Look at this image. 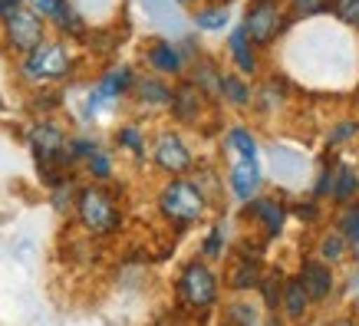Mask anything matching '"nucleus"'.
<instances>
[{"mask_svg": "<svg viewBox=\"0 0 359 326\" xmlns=\"http://www.w3.org/2000/svg\"><path fill=\"white\" fill-rule=\"evenodd\" d=\"M76 53L73 46L60 40V36H46L43 43L36 46L33 53L17 60V79L23 86L43 89V86H60L76 73Z\"/></svg>", "mask_w": 359, "mask_h": 326, "instance_id": "f257e3e1", "label": "nucleus"}, {"mask_svg": "<svg viewBox=\"0 0 359 326\" xmlns=\"http://www.w3.org/2000/svg\"><path fill=\"white\" fill-rule=\"evenodd\" d=\"M221 304V273L215 264L191 257L175 277V310L185 316H208Z\"/></svg>", "mask_w": 359, "mask_h": 326, "instance_id": "f03ea898", "label": "nucleus"}, {"mask_svg": "<svg viewBox=\"0 0 359 326\" xmlns=\"http://www.w3.org/2000/svg\"><path fill=\"white\" fill-rule=\"evenodd\" d=\"M73 215H76L79 228L86 231L89 238H112L126 224V211H122L119 195L109 185H93V182L76 188Z\"/></svg>", "mask_w": 359, "mask_h": 326, "instance_id": "7ed1b4c3", "label": "nucleus"}, {"mask_svg": "<svg viewBox=\"0 0 359 326\" xmlns=\"http://www.w3.org/2000/svg\"><path fill=\"white\" fill-rule=\"evenodd\" d=\"M155 208H158L165 224L172 231H178V234H185L195 224H201L208 217V211H211L208 198L198 191V185L191 178H165L162 188L155 191Z\"/></svg>", "mask_w": 359, "mask_h": 326, "instance_id": "20e7f679", "label": "nucleus"}, {"mask_svg": "<svg viewBox=\"0 0 359 326\" xmlns=\"http://www.w3.org/2000/svg\"><path fill=\"white\" fill-rule=\"evenodd\" d=\"M149 158L165 178H188L195 168V149L178 129H158L149 142Z\"/></svg>", "mask_w": 359, "mask_h": 326, "instance_id": "39448f33", "label": "nucleus"}, {"mask_svg": "<svg viewBox=\"0 0 359 326\" xmlns=\"http://www.w3.org/2000/svg\"><path fill=\"white\" fill-rule=\"evenodd\" d=\"M46 36H50V23H46L40 13H33L30 7H20V11L7 13L4 23H0V40H4V46H7L17 60L33 53Z\"/></svg>", "mask_w": 359, "mask_h": 326, "instance_id": "423d86ee", "label": "nucleus"}, {"mask_svg": "<svg viewBox=\"0 0 359 326\" xmlns=\"http://www.w3.org/2000/svg\"><path fill=\"white\" fill-rule=\"evenodd\" d=\"M241 27L257 50H267L287 27V4L283 0H250L244 7Z\"/></svg>", "mask_w": 359, "mask_h": 326, "instance_id": "0eeeda50", "label": "nucleus"}, {"mask_svg": "<svg viewBox=\"0 0 359 326\" xmlns=\"http://www.w3.org/2000/svg\"><path fill=\"white\" fill-rule=\"evenodd\" d=\"M145 66H149L152 76H162V79H168V83H172V79H182L188 73L185 56L178 53V43L168 40V36L149 40V46H145Z\"/></svg>", "mask_w": 359, "mask_h": 326, "instance_id": "6e6552de", "label": "nucleus"}, {"mask_svg": "<svg viewBox=\"0 0 359 326\" xmlns=\"http://www.w3.org/2000/svg\"><path fill=\"white\" fill-rule=\"evenodd\" d=\"M168 112H172V119L182 122V125H198L208 112V99L201 96V89L191 86V83L182 76V79H175V86H172Z\"/></svg>", "mask_w": 359, "mask_h": 326, "instance_id": "1a4fd4ad", "label": "nucleus"}, {"mask_svg": "<svg viewBox=\"0 0 359 326\" xmlns=\"http://www.w3.org/2000/svg\"><path fill=\"white\" fill-rule=\"evenodd\" d=\"M261 273H264L261 254H250L248 247H238V254H234L228 273H224L221 280H224V287H228L234 297H244V294H250V290H257Z\"/></svg>", "mask_w": 359, "mask_h": 326, "instance_id": "9d476101", "label": "nucleus"}, {"mask_svg": "<svg viewBox=\"0 0 359 326\" xmlns=\"http://www.w3.org/2000/svg\"><path fill=\"white\" fill-rule=\"evenodd\" d=\"M241 215L248 217V221H257L267 234V240L280 238L283 234V224H287V208H283L280 198H271V195H257L250 198L248 205L241 208Z\"/></svg>", "mask_w": 359, "mask_h": 326, "instance_id": "9b49d317", "label": "nucleus"}, {"mask_svg": "<svg viewBox=\"0 0 359 326\" xmlns=\"http://www.w3.org/2000/svg\"><path fill=\"white\" fill-rule=\"evenodd\" d=\"M261 185H264V175H261V165L250 162V158H234L228 168V191L238 198L241 205H248L250 198L261 195Z\"/></svg>", "mask_w": 359, "mask_h": 326, "instance_id": "f8f14e48", "label": "nucleus"}, {"mask_svg": "<svg viewBox=\"0 0 359 326\" xmlns=\"http://www.w3.org/2000/svg\"><path fill=\"white\" fill-rule=\"evenodd\" d=\"M172 86L175 83H168V79L162 76H152V73H145L139 79H135V86H132V99H135V106L145 109V112H162V109H168V102H172Z\"/></svg>", "mask_w": 359, "mask_h": 326, "instance_id": "ddd939ff", "label": "nucleus"}, {"mask_svg": "<svg viewBox=\"0 0 359 326\" xmlns=\"http://www.w3.org/2000/svg\"><path fill=\"white\" fill-rule=\"evenodd\" d=\"M228 56H231V63H234V73H238V76L250 79L261 73V50L248 40V33H244L241 23L228 33Z\"/></svg>", "mask_w": 359, "mask_h": 326, "instance_id": "4468645a", "label": "nucleus"}, {"mask_svg": "<svg viewBox=\"0 0 359 326\" xmlns=\"http://www.w3.org/2000/svg\"><path fill=\"white\" fill-rule=\"evenodd\" d=\"M135 79H139V73L132 69V66H126V63H116V66H106L102 69V76L96 79V93L106 102H119V99H126V96H132V86H135Z\"/></svg>", "mask_w": 359, "mask_h": 326, "instance_id": "2eb2a0df", "label": "nucleus"}, {"mask_svg": "<svg viewBox=\"0 0 359 326\" xmlns=\"http://www.w3.org/2000/svg\"><path fill=\"white\" fill-rule=\"evenodd\" d=\"M297 280L304 283L310 304H320V300H327L333 294V267H327L323 261H304Z\"/></svg>", "mask_w": 359, "mask_h": 326, "instance_id": "dca6fc26", "label": "nucleus"}, {"mask_svg": "<svg viewBox=\"0 0 359 326\" xmlns=\"http://www.w3.org/2000/svg\"><path fill=\"white\" fill-rule=\"evenodd\" d=\"M188 83L201 89V96L208 102H218V86H221V66L215 60H208L205 53L198 56L195 63H188Z\"/></svg>", "mask_w": 359, "mask_h": 326, "instance_id": "f3484780", "label": "nucleus"}, {"mask_svg": "<svg viewBox=\"0 0 359 326\" xmlns=\"http://www.w3.org/2000/svg\"><path fill=\"white\" fill-rule=\"evenodd\" d=\"M218 102L231 109H250L254 102V89L244 76H238L234 69H221V86H218Z\"/></svg>", "mask_w": 359, "mask_h": 326, "instance_id": "a211bd4d", "label": "nucleus"}, {"mask_svg": "<svg viewBox=\"0 0 359 326\" xmlns=\"http://www.w3.org/2000/svg\"><path fill=\"white\" fill-rule=\"evenodd\" d=\"M112 145L135 162H145V155H149V135L139 122H122L119 129L112 132Z\"/></svg>", "mask_w": 359, "mask_h": 326, "instance_id": "6ab92c4d", "label": "nucleus"}, {"mask_svg": "<svg viewBox=\"0 0 359 326\" xmlns=\"http://www.w3.org/2000/svg\"><path fill=\"white\" fill-rule=\"evenodd\" d=\"M224 326H267V310L261 304H250L244 297H234L224 304Z\"/></svg>", "mask_w": 359, "mask_h": 326, "instance_id": "aec40b11", "label": "nucleus"}, {"mask_svg": "<svg viewBox=\"0 0 359 326\" xmlns=\"http://www.w3.org/2000/svg\"><path fill=\"white\" fill-rule=\"evenodd\" d=\"M290 323H297V320H304L306 313H310V297H306L304 283L297 280V277H287L283 280V294H280V306H277Z\"/></svg>", "mask_w": 359, "mask_h": 326, "instance_id": "412c9836", "label": "nucleus"}, {"mask_svg": "<svg viewBox=\"0 0 359 326\" xmlns=\"http://www.w3.org/2000/svg\"><path fill=\"white\" fill-rule=\"evenodd\" d=\"M359 195V172L353 168V165L339 162L337 168H333V188H330V198H333V205L346 208L353 205Z\"/></svg>", "mask_w": 359, "mask_h": 326, "instance_id": "4be33fe9", "label": "nucleus"}, {"mask_svg": "<svg viewBox=\"0 0 359 326\" xmlns=\"http://www.w3.org/2000/svg\"><path fill=\"white\" fill-rule=\"evenodd\" d=\"M191 23H195L198 33H221L231 27V11L228 4H198L195 13H191Z\"/></svg>", "mask_w": 359, "mask_h": 326, "instance_id": "5701e85b", "label": "nucleus"}, {"mask_svg": "<svg viewBox=\"0 0 359 326\" xmlns=\"http://www.w3.org/2000/svg\"><path fill=\"white\" fill-rule=\"evenodd\" d=\"M142 7L152 13V20L162 27L165 33H175V36H185V20H182V13L178 7H172L168 0H142Z\"/></svg>", "mask_w": 359, "mask_h": 326, "instance_id": "b1692460", "label": "nucleus"}, {"mask_svg": "<svg viewBox=\"0 0 359 326\" xmlns=\"http://www.w3.org/2000/svg\"><path fill=\"white\" fill-rule=\"evenodd\" d=\"M83 168H86L93 185H109L112 178H116V158H112V152L109 149H102V145H99L96 152L83 162Z\"/></svg>", "mask_w": 359, "mask_h": 326, "instance_id": "393cba45", "label": "nucleus"}, {"mask_svg": "<svg viewBox=\"0 0 359 326\" xmlns=\"http://www.w3.org/2000/svg\"><path fill=\"white\" fill-rule=\"evenodd\" d=\"M224 145H228V152L234 158H250V162H257V139H254V132L248 125H231L228 135H224Z\"/></svg>", "mask_w": 359, "mask_h": 326, "instance_id": "a878e982", "label": "nucleus"}, {"mask_svg": "<svg viewBox=\"0 0 359 326\" xmlns=\"http://www.w3.org/2000/svg\"><path fill=\"white\" fill-rule=\"evenodd\" d=\"M224 250H228V228L221 224V221H215L211 228L205 231V238H201V247H198V257L208 264H215L224 257Z\"/></svg>", "mask_w": 359, "mask_h": 326, "instance_id": "bb28decb", "label": "nucleus"}, {"mask_svg": "<svg viewBox=\"0 0 359 326\" xmlns=\"http://www.w3.org/2000/svg\"><path fill=\"white\" fill-rule=\"evenodd\" d=\"M337 231L343 234V240H346L349 254L359 261V201H353V205H346L343 211H339Z\"/></svg>", "mask_w": 359, "mask_h": 326, "instance_id": "cd10ccee", "label": "nucleus"}, {"mask_svg": "<svg viewBox=\"0 0 359 326\" xmlns=\"http://www.w3.org/2000/svg\"><path fill=\"white\" fill-rule=\"evenodd\" d=\"M283 271H264L261 273V283H257V294H261V306L267 313H277L280 306V294H283Z\"/></svg>", "mask_w": 359, "mask_h": 326, "instance_id": "c85d7f7f", "label": "nucleus"}, {"mask_svg": "<svg viewBox=\"0 0 359 326\" xmlns=\"http://www.w3.org/2000/svg\"><path fill=\"white\" fill-rule=\"evenodd\" d=\"M316 261H323L327 267H333V264H339V261H346V254H349V247H346V240H343V234L339 231H327L323 238H320V244H316Z\"/></svg>", "mask_w": 359, "mask_h": 326, "instance_id": "c756f323", "label": "nucleus"}, {"mask_svg": "<svg viewBox=\"0 0 359 326\" xmlns=\"http://www.w3.org/2000/svg\"><path fill=\"white\" fill-rule=\"evenodd\" d=\"M96 149H99V142L93 139V135H69V139H66V168H69V172L79 168Z\"/></svg>", "mask_w": 359, "mask_h": 326, "instance_id": "7c9ffc66", "label": "nucleus"}, {"mask_svg": "<svg viewBox=\"0 0 359 326\" xmlns=\"http://www.w3.org/2000/svg\"><path fill=\"white\" fill-rule=\"evenodd\" d=\"M330 13H333L343 27L359 30V0H330Z\"/></svg>", "mask_w": 359, "mask_h": 326, "instance_id": "2f4dec72", "label": "nucleus"}, {"mask_svg": "<svg viewBox=\"0 0 359 326\" xmlns=\"http://www.w3.org/2000/svg\"><path fill=\"white\" fill-rule=\"evenodd\" d=\"M297 17H320L330 11V0H283Z\"/></svg>", "mask_w": 359, "mask_h": 326, "instance_id": "473e14b6", "label": "nucleus"}, {"mask_svg": "<svg viewBox=\"0 0 359 326\" xmlns=\"http://www.w3.org/2000/svg\"><path fill=\"white\" fill-rule=\"evenodd\" d=\"M359 135V119H339L337 125H333V132L327 135L330 145H343V142L356 139Z\"/></svg>", "mask_w": 359, "mask_h": 326, "instance_id": "72a5a7b5", "label": "nucleus"}, {"mask_svg": "<svg viewBox=\"0 0 359 326\" xmlns=\"http://www.w3.org/2000/svg\"><path fill=\"white\" fill-rule=\"evenodd\" d=\"M27 7H30L33 13H40V17H43L46 23H50V20L56 17V13H60V11L66 7V0H27Z\"/></svg>", "mask_w": 359, "mask_h": 326, "instance_id": "f704fd0d", "label": "nucleus"}, {"mask_svg": "<svg viewBox=\"0 0 359 326\" xmlns=\"http://www.w3.org/2000/svg\"><path fill=\"white\" fill-rule=\"evenodd\" d=\"M333 168H337V165H333ZM333 168H323V175H320V182H316V188H313V201L330 195V188H333Z\"/></svg>", "mask_w": 359, "mask_h": 326, "instance_id": "c9c22d12", "label": "nucleus"}, {"mask_svg": "<svg viewBox=\"0 0 359 326\" xmlns=\"http://www.w3.org/2000/svg\"><path fill=\"white\" fill-rule=\"evenodd\" d=\"M297 215L304 217V221H316L320 208H316V201H306V205H297Z\"/></svg>", "mask_w": 359, "mask_h": 326, "instance_id": "e433bc0d", "label": "nucleus"}, {"mask_svg": "<svg viewBox=\"0 0 359 326\" xmlns=\"http://www.w3.org/2000/svg\"><path fill=\"white\" fill-rule=\"evenodd\" d=\"M20 7H27V0H0V13H4V17L13 11H20Z\"/></svg>", "mask_w": 359, "mask_h": 326, "instance_id": "4c0bfd02", "label": "nucleus"}, {"mask_svg": "<svg viewBox=\"0 0 359 326\" xmlns=\"http://www.w3.org/2000/svg\"><path fill=\"white\" fill-rule=\"evenodd\" d=\"M172 7H195V4H201V0H168Z\"/></svg>", "mask_w": 359, "mask_h": 326, "instance_id": "58836bf2", "label": "nucleus"}, {"mask_svg": "<svg viewBox=\"0 0 359 326\" xmlns=\"http://www.w3.org/2000/svg\"><path fill=\"white\" fill-rule=\"evenodd\" d=\"M333 326H359V323H356V320H349V316H343V320H337Z\"/></svg>", "mask_w": 359, "mask_h": 326, "instance_id": "ea45409f", "label": "nucleus"}, {"mask_svg": "<svg viewBox=\"0 0 359 326\" xmlns=\"http://www.w3.org/2000/svg\"><path fill=\"white\" fill-rule=\"evenodd\" d=\"M0 23H4V13H0Z\"/></svg>", "mask_w": 359, "mask_h": 326, "instance_id": "a19ab883", "label": "nucleus"}]
</instances>
